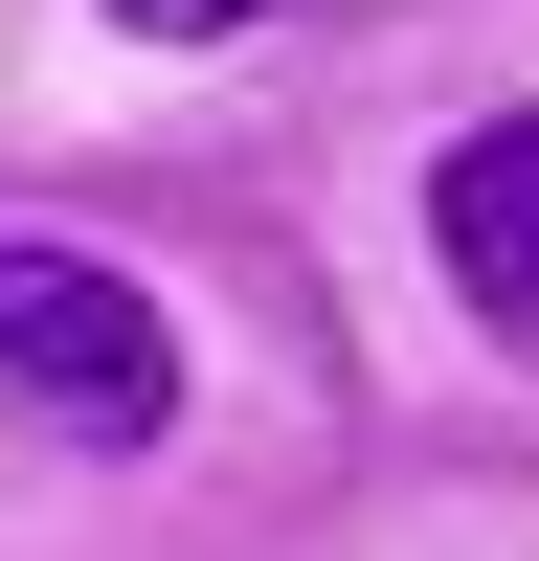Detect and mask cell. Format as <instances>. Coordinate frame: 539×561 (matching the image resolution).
Segmentation results:
<instances>
[{
	"instance_id": "cell-1",
	"label": "cell",
	"mask_w": 539,
	"mask_h": 561,
	"mask_svg": "<svg viewBox=\"0 0 539 561\" xmlns=\"http://www.w3.org/2000/svg\"><path fill=\"white\" fill-rule=\"evenodd\" d=\"M0 427H45V449H158L180 427V314L135 293L113 248H0Z\"/></svg>"
},
{
	"instance_id": "cell-2",
	"label": "cell",
	"mask_w": 539,
	"mask_h": 561,
	"mask_svg": "<svg viewBox=\"0 0 539 561\" xmlns=\"http://www.w3.org/2000/svg\"><path fill=\"white\" fill-rule=\"evenodd\" d=\"M427 248H449V293L494 314V359H539V113H472L427 158Z\"/></svg>"
},
{
	"instance_id": "cell-3",
	"label": "cell",
	"mask_w": 539,
	"mask_h": 561,
	"mask_svg": "<svg viewBox=\"0 0 539 561\" xmlns=\"http://www.w3.org/2000/svg\"><path fill=\"white\" fill-rule=\"evenodd\" d=\"M135 45H225V23H270V0H113Z\"/></svg>"
}]
</instances>
